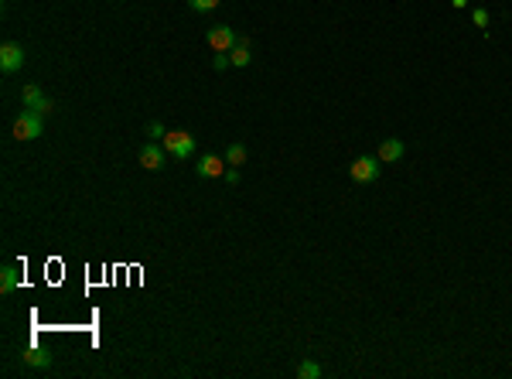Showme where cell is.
<instances>
[{"instance_id": "1", "label": "cell", "mask_w": 512, "mask_h": 379, "mask_svg": "<svg viewBox=\"0 0 512 379\" xmlns=\"http://www.w3.org/2000/svg\"><path fill=\"white\" fill-rule=\"evenodd\" d=\"M160 144H164V151H167L171 158H178V161H188V158L195 154V137H192V133H185V130L167 133Z\"/></svg>"}, {"instance_id": "2", "label": "cell", "mask_w": 512, "mask_h": 379, "mask_svg": "<svg viewBox=\"0 0 512 379\" xmlns=\"http://www.w3.org/2000/svg\"><path fill=\"white\" fill-rule=\"evenodd\" d=\"M41 126H44V113H35V110H21V117L14 120V137L17 140H38Z\"/></svg>"}, {"instance_id": "3", "label": "cell", "mask_w": 512, "mask_h": 379, "mask_svg": "<svg viewBox=\"0 0 512 379\" xmlns=\"http://www.w3.org/2000/svg\"><path fill=\"white\" fill-rule=\"evenodd\" d=\"M379 158H372V154H362V158H355L352 165H349V178H352L355 185H369V181H376L379 178Z\"/></svg>"}, {"instance_id": "4", "label": "cell", "mask_w": 512, "mask_h": 379, "mask_svg": "<svg viewBox=\"0 0 512 379\" xmlns=\"http://www.w3.org/2000/svg\"><path fill=\"white\" fill-rule=\"evenodd\" d=\"M28 62V55H24V48L17 42H3L0 44V69L10 76V72H21V65Z\"/></svg>"}, {"instance_id": "5", "label": "cell", "mask_w": 512, "mask_h": 379, "mask_svg": "<svg viewBox=\"0 0 512 379\" xmlns=\"http://www.w3.org/2000/svg\"><path fill=\"white\" fill-rule=\"evenodd\" d=\"M205 42L212 44V51H233V44L239 42V35L229 24H215V28L205 35Z\"/></svg>"}, {"instance_id": "6", "label": "cell", "mask_w": 512, "mask_h": 379, "mask_svg": "<svg viewBox=\"0 0 512 379\" xmlns=\"http://www.w3.org/2000/svg\"><path fill=\"white\" fill-rule=\"evenodd\" d=\"M164 161H167V151H164V144L151 140V144H144V147H140V168L160 171V168H164Z\"/></svg>"}, {"instance_id": "7", "label": "cell", "mask_w": 512, "mask_h": 379, "mask_svg": "<svg viewBox=\"0 0 512 379\" xmlns=\"http://www.w3.org/2000/svg\"><path fill=\"white\" fill-rule=\"evenodd\" d=\"M21 99H24V110H35V113H51V110H55V106H51V99L41 92L38 85H24Z\"/></svg>"}, {"instance_id": "8", "label": "cell", "mask_w": 512, "mask_h": 379, "mask_svg": "<svg viewBox=\"0 0 512 379\" xmlns=\"http://www.w3.org/2000/svg\"><path fill=\"white\" fill-rule=\"evenodd\" d=\"M226 158H215V154H205V158H198L195 165V174L198 178H222L226 174Z\"/></svg>"}, {"instance_id": "9", "label": "cell", "mask_w": 512, "mask_h": 379, "mask_svg": "<svg viewBox=\"0 0 512 379\" xmlns=\"http://www.w3.org/2000/svg\"><path fill=\"white\" fill-rule=\"evenodd\" d=\"M403 151H406V147H403V140H399V137H386V140L379 144L376 158H379L383 165H393V161H399V158H403Z\"/></svg>"}, {"instance_id": "10", "label": "cell", "mask_w": 512, "mask_h": 379, "mask_svg": "<svg viewBox=\"0 0 512 379\" xmlns=\"http://www.w3.org/2000/svg\"><path fill=\"white\" fill-rule=\"evenodd\" d=\"M17 284H21V273H17V267H14V263H7V267L0 270V294L17 291Z\"/></svg>"}, {"instance_id": "11", "label": "cell", "mask_w": 512, "mask_h": 379, "mask_svg": "<svg viewBox=\"0 0 512 379\" xmlns=\"http://www.w3.org/2000/svg\"><path fill=\"white\" fill-rule=\"evenodd\" d=\"M21 359H24L28 366H35V369H51V355H48V352H41V348H24V352H21Z\"/></svg>"}, {"instance_id": "12", "label": "cell", "mask_w": 512, "mask_h": 379, "mask_svg": "<svg viewBox=\"0 0 512 379\" xmlns=\"http://www.w3.org/2000/svg\"><path fill=\"white\" fill-rule=\"evenodd\" d=\"M222 158H226L229 168H239V165H246V147H242V144H229Z\"/></svg>"}, {"instance_id": "13", "label": "cell", "mask_w": 512, "mask_h": 379, "mask_svg": "<svg viewBox=\"0 0 512 379\" xmlns=\"http://www.w3.org/2000/svg\"><path fill=\"white\" fill-rule=\"evenodd\" d=\"M229 58H233V65H236V69H246L253 55H249V48H246V44L236 42V44H233V51H229Z\"/></svg>"}, {"instance_id": "14", "label": "cell", "mask_w": 512, "mask_h": 379, "mask_svg": "<svg viewBox=\"0 0 512 379\" xmlns=\"http://www.w3.org/2000/svg\"><path fill=\"white\" fill-rule=\"evenodd\" d=\"M297 376L301 379H321V366L311 362V359H301V366H297Z\"/></svg>"}, {"instance_id": "15", "label": "cell", "mask_w": 512, "mask_h": 379, "mask_svg": "<svg viewBox=\"0 0 512 379\" xmlns=\"http://www.w3.org/2000/svg\"><path fill=\"white\" fill-rule=\"evenodd\" d=\"M222 0H188V7L195 10V14H208V10H215Z\"/></svg>"}, {"instance_id": "16", "label": "cell", "mask_w": 512, "mask_h": 379, "mask_svg": "<svg viewBox=\"0 0 512 379\" xmlns=\"http://www.w3.org/2000/svg\"><path fill=\"white\" fill-rule=\"evenodd\" d=\"M229 65H233L229 51H215V55H212V69H215V72H222V69H229Z\"/></svg>"}, {"instance_id": "17", "label": "cell", "mask_w": 512, "mask_h": 379, "mask_svg": "<svg viewBox=\"0 0 512 379\" xmlns=\"http://www.w3.org/2000/svg\"><path fill=\"white\" fill-rule=\"evenodd\" d=\"M147 137L164 140V137H167V130H164V124H160V120H151V124H147Z\"/></svg>"}, {"instance_id": "18", "label": "cell", "mask_w": 512, "mask_h": 379, "mask_svg": "<svg viewBox=\"0 0 512 379\" xmlns=\"http://www.w3.org/2000/svg\"><path fill=\"white\" fill-rule=\"evenodd\" d=\"M472 21L478 24V28H488V10H485V7H474V10H472Z\"/></svg>"}, {"instance_id": "19", "label": "cell", "mask_w": 512, "mask_h": 379, "mask_svg": "<svg viewBox=\"0 0 512 379\" xmlns=\"http://www.w3.org/2000/svg\"><path fill=\"white\" fill-rule=\"evenodd\" d=\"M222 178H226V185H239V168H226Z\"/></svg>"}, {"instance_id": "20", "label": "cell", "mask_w": 512, "mask_h": 379, "mask_svg": "<svg viewBox=\"0 0 512 379\" xmlns=\"http://www.w3.org/2000/svg\"><path fill=\"white\" fill-rule=\"evenodd\" d=\"M451 7H454V10H461V7H468V0H451Z\"/></svg>"}]
</instances>
